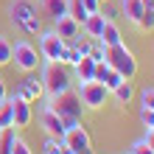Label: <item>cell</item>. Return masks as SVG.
<instances>
[{
    "label": "cell",
    "mask_w": 154,
    "mask_h": 154,
    "mask_svg": "<svg viewBox=\"0 0 154 154\" xmlns=\"http://www.w3.org/2000/svg\"><path fill=\"white\" fill-rule=\"evenodd\" d=\"M8 20H11L23 34H31V37H37V34L42 31V20L37 14L34 0H14L11 8H8Z\"/></svg>",
    "instance_id": "6da1fadb"
},
{
    "label": "cell",
    "mask_w": 154,
    "mask_h": 154,
    "mask_svg": "<svg viewBox=\"0 0 154 154\" xmlns=\"http://www.w3.org/2000/svg\"><path fill=\"white\" fill-rule=\"evenodd\" d=\"M39 67H42L39 79H42L45 95H56V93H65V90L73 87V76L62 62H42Z\"/></svg>",
    "instance_id": "7a4b0ae2"
},
{
    "label": "cell",
    "mask_w": 154,
    "mask_h": 154,
    "mask_svg": "<svg viewBox=\"0 0 154 154\" xmlns=\"http://www.w3.org/2000/svg\"><path fill=\"white\" fill-rule=\"evenodd\" d=\"M106 65L112 70H118L126 81H132L137 76V59H134V53L126 48V45H112V48H106Z\"/></svg>",
    "instance_id": "3957f363"
},
{
    "label": "cell",
    "mask_w": 154,
    "mask_h": 154,
    "mask_svg": "<svg viewBox=\"0 0 154 154\" xmlns=\"http://www.w3.org/2000/svg\"><path fill=\"white\" fill-rule=\"evenodd\" d=\"M45 104H48L59 118H81V115H84V104H81V98H79V93H76L73 87L65 90V93L48 95Z\"/></svg>",
    "instance_id": "277c9868"
},
{
    "label": "cell",
    "mask_w": 154,
    "mask_h": 154,
    "mask_svg": "<svg viewBox=\"0 0 154 154\" xmlns=\"http://www.w3.org/2000/svg\"><path fill=\"white\" fill-rule=\"evenodd\" d=\"M11 62H14L17 70H23V73H37L39 65H42V56H39V51L34 48L28 39H20V42L11 45Z\"/></svg>",
    "instance_id": "5b68a950"
},
{
    "label": "cell",
    "mask_w": 154,
    "mask_h": 154,
    "mask_svg": "<svg viewBox=\"0 0 154 154\" xmlns=\"http://www.w3.org/2000/svg\"><path fill=\"white\" fill-rule=\"evenodd\" d=\"M79 98L84 104V109H101V106L109 101V90H106L101 81H84L79 84Z\"/></svg>",
    "instance_id": "8992f818"
},
{
    "label": "cell",
    "mask_w": 154,
    "mask_h": 154,
    "mask_svg": "<svg viewBox=\"0 0 154 154\" xmlns=\"http://www.w3.org/2000/svg\"><path fill=\"white\" fill-rule=\"evenodd\" d=\"M37 37H39V56H42V62H59V53H62V48H65V39H62L53 28H42Z\"/></svg>",
    "instance_id": "52a82bcc"
},
{
    "label": "cell",
    "mask_w": 154,
    "mask_h": 154,
    "mask_svg": "<svg viewBox=\"0 0 154 154\" xmlns=\"http://www.w3.org/2000/svg\"><path fill=\"white\" fill-rule=\"evenodd\" d=\"M14 95H20V98H25L28 104H34V101H39V98L45 95V87H42V79L39 76H34V73H25V79L17 84V90H14Z\"/></svg>",
    "instance_id": "ba28073f"
},
{
    "label": "cell",
    "mask_w": 154,
    "mask_h": 154,
    "mask_svg": "<svg viewBox=\"0 0 154 154\" xmlns=\"http://www.w3.org/2000/svg\"><path fill=\"white\" fill-rule=\"evenodd\" d=\"M8 98H11L14 129H25V126H31V121H34V109H31V104L25 101V98H20V95H8Z\"/></svg>",
    "instance_id": "9c48e42d"
},
{
    "label": "cell",
    "mask_w": 154,
    "mask_h": 154,
    "mask_svg": "<svg viewBox=\"0 0 154 154\" xmlns=\"http://www.w3.org/2000/svg\"><path fill=\"white\" fill-rule=\"evenodd\" d=\"M62 143H67V146L73 149L76 154L84 151V149H93V140H90V132L84 129V123L73 126V129H65V137H62Z\"/></svg>",
    "instance_id": "30bf717a"
},
{
    "label": "cell",
    "mask_w": 154,
    "mask_h": 154,
    "mask_svg": "<svg viewBox=\"0 0 154 154\" xmlns=\"http://www.w3.org/2000/svg\"><path fill=\"white\" fill-rule=\"evenodd\" d=\"M39 123H42L45 134H51V137H56V140L65 137V126H62V118L53 112L48 104H45V106H42V112H39Z\"/></svg>",
    "instance_id": "8fae6325"
},
{
    "label": "cell",
    "mask_w": 154,
    "mask_h": 154,
    "mask_svg": "<svg viewBox=\"0 0 154 154\" xmlns=\"http://www.w3.org/2000/svg\"><path fill=\"white\" fill-rule=\"evenodd\" d=\"M53 31H56L65 42H70L73 37H79V34H81V23H76L70 14H62V17L53 20Z\"/></svg>",
    "instance_id": "7c38bea8"
},
{
    "label": "cell",
    "mask_w": 154,
    "mask_h": 154,
    "mask_svg": "<svg viewBox=\"0 0 154 154\" xmlns=\"http://www.w3.org/2000/svg\"><path fill=\"white\" fill-rule=\"evenodd\" d=\"M70 70H73V73H70V76H73V81H79V84H84V81H93V79H95V62L90 59V56H81Z\"/></svg>",
    "instance_id": "4fadbf2b"
},
{
    "label": "cell",
    "mask_w": 154,
    "mask_h": 154,
    "mask_svg": "<svg viewBox=\"0 0 154 154\" xmlns=\"http://www.w3.org/2000/svg\"><path fill=\"white\" fill-rule=\"evenodd\" d=\"M104 17H101V11H93V14H87V20L81 23V34L84 37H90V39H98L101 37V31H104Z\"/></svg>",
    "instance_id": "5bb4252c"
},
{
    "label": "cell",
    "mask_w": 154,
    "mask_h": 154,
    "mask_svg": "<svg viewBox=\"0 0 154 154\" xmlns=\"http://www.w3.org/2000/svg\"><path fill=\"white\" fill-rule=\"evenodd\" d=\"M121 17H126V23H132V25H137L140 20V14H143V0H121Z\"/></svg>",
    "instance_id": "9a60e30c"
},
{
    "label": "cell",
    "mask_w": 154,
    "mask_h": 154,
    "mask_svg": "<svg viewBox=\"0 0 154 154\" xmlns=\"http://www.w3.org/2000/svg\"><path fill=\"white\" fill-rule=\"evenodd\" d=\"M98 42L106 45V48H112V45H121V42H123V37H121V28H118V23L106 20V23H104L101 37H98Z\"/></svg>",
    "instance_id": "2e32d148"
},
{
    "label": "cell",
    "mask_w": 154,
    "mask_h": 154,
    "mask_svg": "<svg viewBox=\"0 0 154 154\" xmlns=\"http://www.w3.org/2000/svg\"><path fill=\"white\" fill-rule=\"evenodd\" d=\"M39 8H42L45 17L56 20V17L67 14V0H39Z\"/></svg>",
    "instance_id": "e0dca14e"
},
{
    "label": "cell",
    "mask_w": 154,
    "mask_h": 154,
    "mask_svg": "<svg viewBox=\"0 0 154 154\" xmlns=\"http://www.w3.org/2000/svg\"><path fill=\"white\" fill-rule=\"evenodd\" d=\"M109 95L115 98V104H118V106L132 104V98H134V87H132V81H121V84H118Z\"/></svg>",
    "instance_id": "ac0fdd59"
},
{
    "label": "cell",
    "mask_w": 154,
    "mask_h": 154,
    "mask_svg": "<svg viewBox=\"0 0 154 154\" xmlns=\"http://www.w3.org/2000/svg\"><path fill=\"white\" fill-rule=\"evenodd\" d=\"M79 59H81V53H79L70 42H65V48H62V53H59V62H62L65 67H73Z\"/></svg>",
    "instance_id": "d6986e66"
},
{
    "label": "cell",
    "mask_w": 154,
    "mask_h": 154,
    "mask_svg": "<svg viewBox=\"0 0 154 154\" xmlns=\"http://www.w3.org/2000/svg\"><path fill=\"white\" fill-rule=\"evenodd\" d=\"M14 126V115H11V98H3L0 101V129H8Z\"/></svg>",
    "instance_id": "ffe728a7"
},
{
    "label": "cell",
    "mask_w": 154,
    "mask_h": 154,
    "mask_svg": "<svg viewBox=\"0 0 154 154\" xmlns=\"http://www.w3.org/2000/svg\"><path fill=\"white\" fill-rule=\"evenodd\" d=\"M67 14L73 17L76 23H84L87 20V8H84L81 0H67Z\"/></svg>",
    "instance_id": "44dd1931"
},
{
    "label": "cell",
    "mask_w": 154,
    "mask_h": 154,
    "mask_svg": "<svg viewBox=\"0 0 154 154\" xmlns=\"http://www.w3.org/2000/svg\"><path fill=\"white\" fill-rule=\"evenodd\" d=\"M6 65H11V42H8V37L0 34V67Z\"/></svg>",
    "instance_id": "7402d4cb"
},
{
    "label": "cell",
    "mask_w": 154,
    "mask_h": 154,
    "mask_svg": "<svg viewBox=\"0 0 154 154\" xmlns=\"http://www.w3.org/2000/svg\"><path fill=\"white\" fill-rule=\"evenodd\" d=\"M93 62H106V45H101L98 39H93V45H90V53H87Z\"/></svg>",
    "instance_id": "603a6c76"
},
{
    "label": "cell",
    "mask_w": 154,
    "mask_h": 154,
    "mask_svg": "<svg viewBox=\"0 0 154 154\" xmlns=\"http://www.w3.org/2000/svg\"><path fill=\"white\" fill-rule=\"evenodd\" d=\"M121 81H126V79H123L121 73H118V70H112V67H109V70H106V76H104V81H101V84H104V87H106V90L112 93V90H115L118 84H121Z\"/></svg>",
    "instance_id": "cb8c5ba5"
},
{
    "label": "cell",
    "mask_w": 154,
    "mask_h": 154,
    "mask_svg": "<svg viewBox=\"0 0 154 154\" xmlns=\"http://www.w3.org/2000/svg\"><path fill=\"white\" fill-rule=\"evenodd\" d=\"M98 11H101L104 20H112V23H118V17H121V8H115V6H112V0L101 3V8H98Z\"/></svg>",
    "instance_id": "d4e9b609"
},
{
    "label": "cell",
    "mask_w": 154,
    "mask_h": 154,
    "mask_svg": "<svg viewBox=\"0 0 154 154\" xmlns=\"http://www.w3.org/2000/svg\"><path fill=\"white\" fill-rule=\"evenodd\" d=\"M137 28L140 31H154V11H149V8H143V14H140V20H137Z\"/></svg>",
    "instance_id": "484cf974"
},
{
    "label": "cell",
    "mask_w": 154,
    "mask_h": 154,
    "mask_svg": "<svg viewBox=\"0 0 154 154\" xmlns=\"http://www.w3.org/2000/svg\"><path fill=\"white\" fill-rule=\"evenodd\" d=\"M59 149H62V140H56V137H45V143H42V154H59Z\"/></svg>",
    "instance_id": "4316f807"
},
{
    "label": "cell",
    "mask_w": 154,
    "mask_h": 154,
    "mask_svg": "<svg viewBox=\"0 0 154 154\" xmlns=\"http://www.w3.org/2000/svg\"><path fill=\"white\" fill-rule=\"evenodd\" d=\"M140 106H146V109H154V87H146L140 93Z\"/></svg>",
    "instance_id": "83f0119b"
},
{
    "label": "cell",
    "mask_w": 154,
    "mask_h": 154,
    "mask_svg": "<svg viewBox=\"0 0 154 154\" xmlns=\"http://www.w3.org/2000/svg\"><path fill=\"white\" fill-rule=\"evenodd\" d=\"M140 123L146 126V129H151V126H154V109H146V106H140Z\"/></svg>",
    "instance_id": "f1b7e54d"
},
{
    "label": "cell",
    "mask_w": 154,
    "mask_h": 154,
    "mask_svg": "<svg viewBox=\"0 0 154 154\" xmlns=\"http://www.w3.org/2000/svg\"><path fill=\"white\" fill-rule=\"evenodd\" d=\"M11 154H34V151H31V146H28L23 137H17V140H14V146H11Z\"/></svg>",
    "instance_id": "f546056e"
},
{
    "label": "cell",
    "mask_w": 154,
    "mask_h": 154,
    "mask_svg": "<svg viewBox=\"0 0 154 154\" xmlns=\"http://www.w3.org/2000/svg\"><path fill=\"white\" fill-rule=\"evenodd\" d=\"M129 154H154V151L149 149V143H146V140H137V143H132Z\"/></svg>",
    "instance_id": "4dcf8cb0"
},
{
    "label": "cell",
    "mask_w": 154,
    "mask_h": 154,
    "mask_svg": "<svg viewBox=\"0 0 154 154\" xmlns=\"http://www.w3.org/2000/svg\"><path fill=\"white\" fill-rule=\"evenodd\" d=\"M106 70H109V65H106V62H95V81H104Z\"/></svg>",
    "instance_id": "1f68e13d"
},
{
    "label": "cell",
    "mask_w": 154,
    "mask_h": 154,
    "mask_svg": "<svg viewBox=\"0 0 154 154\" xmlns=\"http://www.w3.org/2000/svg\"><path fill=\"white\" fill-rule=\"evenodd\" d=\"M81 3H84L87 14H93V11H98V8H101V0H81Z\"/></svg>",
    "instance_id": "d6a6232c"
},
{
    "label": "cell",
    "mask_w": 154,
    "mask_h": 154,
    "mask_svg": "<svg viewBox=\"0 0 154 154\" xmlns=\"http://www.w3.org/2000/svg\"><path fill=\"white\" fill-rule=\"evenodd\" d=\"M3 98H8V87H6V79L0 76V101H3Z\"/></svg>",
    "instance_id": "836d02e7"
},
{
    "label": "cell",
    "mask_w": 154,
    "mask_h": 154,
    "mask_svg": "<svg viewBox=\"0 0 154 154\" xmlns=\"http://www.w3.org/2000/svg\"><path fill=\"white\" fill-rule=\"evenodd\" d=\"M143 140H146V143H149V149L154 151V129H146V137H143Z\"/></svg>",
    "instance_id": "e575fe53"
},
{
    "label": "cell",
    "mask_w": 154,
    "mask_h": 154,
    "mask_svg": "<svg viewBox=\"0 0 154 154\" xmlns=\"http://www.w3.org/2000/svg\"><path fill=\"white\" fill-rule=\"evenodd\" d=\"M59 154H76V151H73V149H70V146H67V143H62V149H59Z\"/></svg>",
    "instance_id": "d590c367"
},
{
    "label": "cell",
    "mask_w": 154,
    "mask_h": 154,
    "mask_svg": "<svg viewBox=\"0 0 154 154\" xmlns=\"http://www.w3.org/2000/svg\"><path fill=\"white\" fill-rule=\"evenodd\" d=\"M143 6H146L149 11H154V0H143Z\"/></svg>",
    "instance_id": "8d00e7d4"
},
{
    "label": "cell",
    "mask_w": 154,
    "mask_h": 154,
    "mask_svg": "<svg viewBox=\"0 0 154 154\" xmlns=\"http://www.w3.org/2000/svg\"><path fill=\"white\" fill-rule=\"evenodd\" d=\"M79 154H95V151L93 149H84V151H79Z\"/></svg>",
    "instance_id": "74e56055"
},
{
    "label": "cell",
    "mask_w": 154,
    "mask_h": 154,
    "mask_svg": "<svg viewBox=\"0 0 154 154\" xmlns=\"http://www.w3.org/2000/svg\"><path fill=\"white\" fill-rule=\"evenodd\" d=\"M101 3H106V0H101Z\"/></svg>",
    "instance_id": "f35d334b"
},
{
    "label": "cell",
    "mask_w": 154,
    "mask_h": 154,
    "mask_svg": "<svg viewBox=\"0 0 154 154\" xmlns=\"http://www.w3.org/2000/svg\"><path fill=\"white\" fill-rule=\"evenodd\" d=\"M151 129H154V126H151Z\"/></svg>",
    "instance_id": "ab89813d"
}]
</instances>
